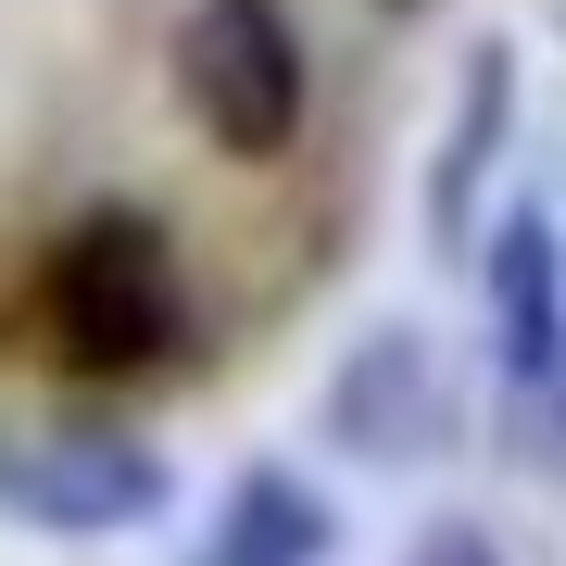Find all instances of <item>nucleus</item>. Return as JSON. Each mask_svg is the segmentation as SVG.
Instances as JSON below:
<instances>
[{"instance_id":"obj_1","label":"nucleus","mask_w":566,"mask_h":566,"mask_svg":"<svg viewBox=\"0 0 566 566\" xmlns=\"http://www.w3.org/2000/svg\"><path fill=\"white\" fill-rule=\"evenodd\" d=\"M39 315H51V353L76 378H151L177 353V240L151 214H76L39 264Z\"/></svg>"},{"instance_id":"obj_2","label":"nucleus","mask_w":566,"mask_h":566,"mask_svg":"<svg viewBox=\"0 0 566 566\" xmlns=\"http://www.w3.org/2000/svg\"><path fill=\"white\" fill-rule=\"evenodd\" d=\"M177 88L227 164H277L303 139V25L277 0H189L177 25Z\"/></svg>"},{"instance_id":"obj_3","label":"nucleus","mask_w":566,"mask_h":566,"mask_svg":"<svg viewBox=\"0 0 566 566\" xmlns=\"http://www.w3.org/2000/svg\"><path fill=\"white\" fill-rule=\"evenodd\" d=\"M327 441L378 453V465H416V453L453 441V378H441V353H428V327L353 340V365L327 378Z\"/></svg>"},{"instance_id":"obj_4","label":"nucleus","mask_w":566,"mask_h":566,"mask_svg":"<svg viewBox=\"0 0 566 566\" xmlns=\"http://www.w3.org/2000/svg\"><path fill=\"white\" fill-rule=\"evenodd\" d=\"M0 491H13L39 528H139V516L164 504V465H151L139 441H102V428H76V441L25 453Z\"/></svg>"},{"instance_id":"obj_5","label":"nucleus","mask_w":566,"mask_h":566,"mask_svg":"<svg viewBox=\"0 0 566 566\" xmlns=\"http://www.w3.org/2000/svg\"><path fill=\"white\" fill-rule=\"evenodd\" d=\"M479 277H491V340H504V365L542 390L566 365V252H554V227L504 214V240L479 252Z\"/></svg>"},{"instance_id":"obj_6","label":"nucleus","mask_w":566,"mask_h":566,"mask_svg":"<svg viewBox=\"0 0 566 566\" xmlns=\"http://www.w3.org/2000/svg\"><path fill=\"white\" fill-rule=\"evenodd\" d=\"M504 114H516V51L504 39H479V63H465V102H453V139L441 164H428V240L441 252H479V177H491V151H504Z\"/></svg>"},{"instance_id":"obj_7","label":"nucleus","mask_w":566,"mask_h":566,"mask_svg":"<svg viewBox=\"0 0 566 566\" xmlns=\"http://www.w3.org/2000/svg\"><path fill=\"white\" fill-rule=\"evenodd\" d=\"M315 554H327V504H315L303 479H277V465H252L202 566H315Z\"/></svg>"},{"instance_id":"obj_8","label":"nucleus","mask_w":566,"mask_h":566,"mask_svg":"<svg viewBox=\"0 0 566 566\" xmlns=\"http://www.w3.org/2000/svg\"><path fill=\"white\" fill-rule=\"evenodd\" d=\"M403 566H504V554H491V542H479L465 516H441V528H428V542H416Z\"/></svg>"},{"instance_id":"obj_9","label":"nucleus","mask_w":566,"mask_h":566,"mask_svg":"<svg viewBox=\"0 0 566 566\" xmlns=\"http://www.w3.org/2000/svg\"><path fill=\"white\" fill-rule=\"evenodd\" d=\"M542 390H554V428H566V365H554V378H542Z\"/></svg>"},{"instance_id":"obj_10","label":"nucleus","mask_w":566,"mask_h":566,"mask_svg":"<svg viewBox=\"0 0 566 566\" xmlns=\"http://www.w3.org/2000/svg\"><path fill=\"white\" fill-rule=\"evenodd\" d=\"M390 13H403V0H390Z\"/></svg>"}]
</instances>
